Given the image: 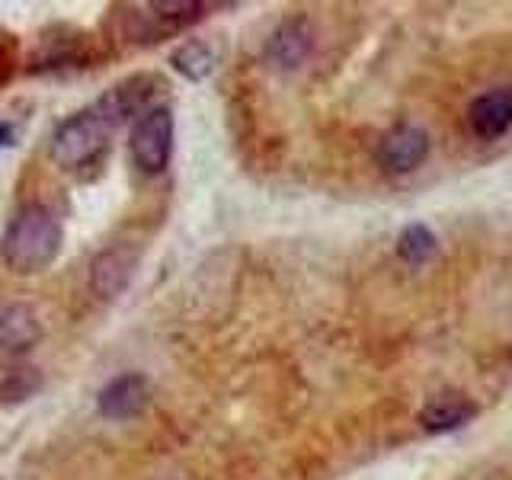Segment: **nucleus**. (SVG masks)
<instances>
[{
  "mask_svg": "<svg viewBox=\"0 0 512 480\" xmlns=\"http://www.w3.org/2000/svg\"><path fill=\"white\" fill-rule=\"evenodd\" d=\"M58 250H61V224L42 205L23 208L10 221L4 240H0V256L20 276L42 272L58 256Z\"/></svg>",
  "mask_w": 512,
  "mask_h": 480,
  "instance_id": "f257e3e1",
  "label": "nucleus"
},
{
  "mask_svg": "<svg viewBox=\"0 0 512 480\" xmlns=\"http://www.w3.org/2000/svg\"><path fill=\"white\" fill-rule=\"evenodd\" d=\"M109 135H112V125L103 119V112L96 106L84 109V112H74V116H68L58 125V132L52 138L55 164L64 170L90 167L93 160L103 154Z\"/></svg>",
  "mask_w": 512,
  "mask_h": 480,
  "instance_id": "f03ea898",
  "label": "nucleus"
},
{
  "mask_svg": "<svg viewBox=\"0 0 512 480\" xmlns=\"http://www.w3.org/2000/svg\"><path fill=\"white\" fill-rule=\"evenodd\" d=\"M173 151V112L167 106H151L141 112L132 128V160L141 173H160L170 164Z\"/></svg>",
  "mask_w": 512,
  "mask_h": 480,
  "instance_id": "7ed1b4c3",
  "label": "nucleus"
},
{
  "mask_svg": "<svg viewBox=\"0 0 512 480\" xmlns=\"http://www.w3.org/2000/svg\"><path fill=\"white\" fill-rule=\"evenodd\" d=\"M42 340V324L29 304H0V362L23 356Z\"/></svg>",
  "mask_w": 512,
  "mask_h": 480,
  "instance_id": "20e7f679",
  "label": "nucleus"
},
{
  "mask_svg": "<svg viewBox=\"0 0 512 480\" xmlns=\"http://www.w3.org/2000/svg\"><path fill=\"white\" fill-rule=\"evenodd\" d=\"M154 87L157 80L148 77V74H138V77H128L122 80V84L112 87L100 103H96V109L103 112V119L116 128L122 119L135 116V112H148L144 106H148V100L154 96Z\"/></svg>",
  "mask_w": 512,
  "mask_h": 480,
  "instance_id": "39448f33",
  "label": "nucleus"
},
{
  "mask_svg": "<svg viewBox=\"0 0 512 480\" xmlns=\"http://www.w3.org/2000/svg\"><path fill=\"white\" fill-rule=\"evenodd\" d=\"M426 151H429V138H426L423 128L400 125V128H394V132L384 135L378 157L391 173H410L423 164Z\"/></svg>",
  "mask_w": 512,
  "mask_h": 480,
  "instance_id": "423d86ee",
  "label": "nucleus"
},
{
  "mask_svg": "<svg viewBox=\"0 0 512 480\" xmlns=\"http://www.w3.org/2000/svg\"><path fill=\"white\" fill-rule=\"evenodd\" d=\"M144 404H148V381L135 372L119 375L100 391V413L109 420H128V416L141 413Z\"/></svg>",
  "mask_w": 512,
  "mask_h": 480,
  "instance_id": "0eeeda50",
  "label": "nucleus"
},
{
  "mask_svg": "<svg viewBox=\"0 0 512 480\" xmlns=\"http://www.w3.org/2000/svg\"><path fill=\"white\" fill-rule=\"evenodd\" d=\"M471 132L480 138H500L512 128V90H490L468 109Z\"/></svg>",
  "mask_w": 512,
  "mask_h": 480,
  "instance_id": "6e6552de",
  "label": "nucleus"
},
{
  "mask_svg": "<svg viewBox=\"0 0 512 480\" xmlns=\"http://www.w3.org/2000/svg\"><path fill=\"white\" fill-rule=\"evenodd\" d=\"M132 253L125 247H109L93 260L90 266V285L100 298H116L122 288L132 279Z\"/></svg>",
  "mask_w": 512,
  "mask_h": 480,
  "instance_id": "1a4fd4ad",
  "label": "nucleus"
},
{
  "mask_svg": "<svg viewBox=\"0 0 512 480\" xmlns=\"http://www.w3.org/2000/svg\"><path fill=\"white\" fill-rule=\"evenodd\" d=\"M471 416H474L471 400H464L461 394H439L420 410V423L432 432H442V429H455L461 423H468Z\"/></svg>",
  "mask_w": 512,
  "mask_h": 480,
  "instance_id": "9d476101",
  "label": "nucleus"
},
{
  "mask_svg": "<svg viewBox=\"0 0 512 480\" xmlns=\"http://www.w3.org/2000/svg\"><path fill=\"white\" fill-rule=\"evenodd\" d=\"M173 68L186 74L189 80H202L212 71V52H208L202 42H186L183 48L173 52Z\"/></svg>",
  "mask_w": 512,
  "mask_h": 480,
  "instance_id": "9b49d317",
  "label": "nucleus"
},
{
  "mask_svg": "<svg viewBox=\"0 0 512 480\" xmlns=\"http://www.w3.org/2000/svg\"><path fill=\"white\" fill-rule=\"evenodd\" d=\"M397 250H400L404 260L423 263V260H429L432 253H436V234H432L429 228H423V224H410V228L400 234Z\"/></svg>",
  "mask_w": 512,
  "mask_h": 480,
  "instance_id": "f8f14e48",
  "label": "nucleus"
},
{
  "mask_svg": "<svg viewBox=\"0 0 512 480\" xmlns=\"http://www.w3.org/2000/svg\"><path fill=\"white\" fill-rule=\"evenodd\" d=\"M13 132H10V125H0V144H10Z\"/></svg>",
  "mask_w": 512,
  "mask_h": 480,
  "instance_id": "ddd939ff",
  "label": "nucleus"
}]
</instances>
